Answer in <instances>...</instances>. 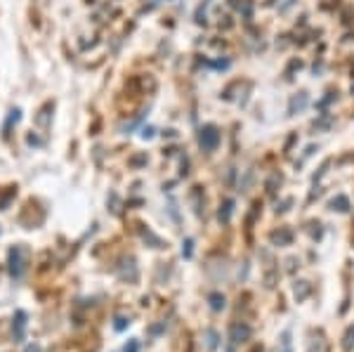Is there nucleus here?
Listing matches in <instances>:
<instances>
[{"label": "nucleus", "instance_id": "obj_1", "mask_svg": "<svg viewBox=\"0 0 354 352\" xmlns=\"http://www.w3.org/2000/svg\"><path fill=\"white\" fill-rule=\"evenodd\" d=\"M198 142H201V147H203L205 151L218 149V145H220V133H218V128H215V126H205V128H201Z\"/></svg>", "mask_w": 354, "mask_h": 352}]
</instances>
